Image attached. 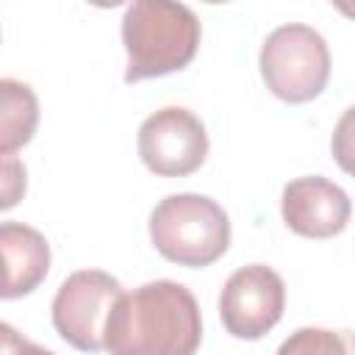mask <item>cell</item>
Returning a JSON list of instances; mask_svg holds the SVG:
<instances>
[{
    "label": "cell",
    "mask_w": 355,
    "mask_h": 355,
    "mask_svg": "<svg viewBox=\"0 0 355 355\" xmlns=\"http://www.w3.org/2000/svg\"><path fill=\"white\" fill-rule=\"evenodd\" d=\"M200 341V305L175 280H153L125 291L105 322L108 355H194Z\"/></svg>",
    "instance_id": "obj_1"
},
{
    "label": "cell",
    "mask_w": 355,
    "mask_h": 355,
    "mask_svg": "<svg viewBox=\"0 0 355 355\" xmlns=\"http://www.w3.org/2000/svg\"><path fill=\"white\" fill-rule=\"evenodd\" d=\"M200 19L183 3L136 0L122 17V44L128 53L125 83L161 78L183 69L200 47Z\"/></svg>",
    "instance_id": "obj_2"
},
{
    "label": "cell",
    "mask_w": 355,
    "mask_h": 355,
    "mask_svg": "<svg viewBox=\"0 0 355 355\" xmlns=\"http://www.w3.org/2000/svg\"><path fill=\"white\" fill-rule=\"evenodd\" d=\"M150 241L166 261L200 269L225 255L230 219L205 194H169L150 214Z\"/></svg>",
    "instance_id": "obj_3"
},
{
    "label": "cell",
    "mask_w": 355,
    "mask_h": 355,
    "mask_svg": "<svg viewBox=\"0 0 355 355\" xmlns=\"http://www.w3.org/2000/svg\"><path fill=\"white\" fill-rule=\"evenodd\" d=\"M261 78L286 103H308L322 94L330 78V50L319 31L302 22L275 28L261 47Z\"/></svg>",
    "instance_id": "obj_4"
},
{
    "label": "cell",
    "mask_w": 355,
    "mask_h": 355,
    "mask_svg": "<svg viewBox=\"0 0 355 355\" xmlns=\"http://www.w3.org/2000/svg\"><path fill=\"white\" fill-rule=\"evenodd\" d=\"M122 283L103 269H78L55 291L53 300V327L58 336L80 352L105 349V322L116 300L122 297Z\"/></svg>",
    "instance_id": "obj_5"
},
{
    "label": "cell",
    "mask_w": 355,
    "mask_h": 355,
    "mask_svg": "<svg viewBox=\"0 0 355 355\" xmlns=\"http://www.w3.org/2000/svg\"><path fill=\"white\" fill-rule=\"evenodd\" d=\"M139 158L161 178H186L208 155V133L197 114L166 105L150 114L139 128Z\"/></svg>",
    "instance_id": "obj_6"
},
{
    "label": "cell",
    "mask_w": 355,
    "mask_h": 355,
    "mask_svg": "<svg viewBox=\"0 0 355 355\" xmlns=\"http://www.w3.org/2000/svg\"><path fill=\"white\" fill-rule=\"evenodd\" d=\"M286 308V286L283 277L263 266L250 263L236 269L219 294V316L230 336L255 341L266 336L283 316Z\"/></svg>",
    "instance_id": "obj_7"
},
{
    "label": "cell",
    "mask_w": 355,
    "mask_h": 355,
    "mask_svg": "<svg viewBox=\"0 0 355 355\" xmlns=\"http://www.w3.org/2000/svg\"><path fill=\"white\" fill-rule=\"evenodd\" d=\"M280 211H283V222L297 236L330 239L347 227L352 202L338 183L322 175H308L286 183Z\"/></svg>",
    "instance_id": "obj_8"
},
{
    "label": "cell",
    "mask_w": 355,
    "mask_h": 355,
    "mask_svg": "<svg viewBox=\"0 0 355 355\" xmlns=\"http://www.w3.org/2000/svg\"><path fill=\"white\" fill-rule=\"evenodd\" d=\"M0 252H3V300H17L31 294L50 269V244L47 239L22 222H3L0 225Z\"/></svg>",
    "instance_id": "obj_9"
},
{
    "label": "cell",
    "mask_w": 355,
    "mask_h": 355,
    "mask_svg": "<svg viewBox=\"0 0 355 355\" xmlns=\"http://www.w3.org/2000/svg\"><path fill=\"white\" fill-rule=\"evenodd\" d=\"M0 97H3L0 155H14V150H19L33 139V130L39 122V103L31 86L14 78L0 80Z\"/></svg>",
    "instance_id": "obj_10"
},
{
    "label": "cell",
    "mask_w": 355,
    "mask_h": 355,
    "mask_svg": "<svg viewBox=\"0 0 355 355\" xmlns=\"http://www.w3.org/2000/svg\"><path fill=\"white\" fill-rule=\"evenodd\" d=\"M275 355H355V333L327 330V327H300L277 347Z\"/></svg>",
    "instance_id": "obj_11"
},
{
    "label": "cell",
    "mask_w": 355,
    "mask_h": 355,
    "mask_svg": "<svg viewBox=\"0 0 355 355\" xmlns=\"http://www.w3.org/2000/svg\"><path fill=\"white\" fill-rule=\"evenodd\" d=\"M330 150H333V158L336 164L355 178V105L347 108L341 114V119L336 122V130H333V139H330Z\"/></svg>",
    "instance_id": "obj_12"
},
{
    "label": "cell",
    "mask_w": 355,
    "mask_h": 355,
    "mask_svg": "<svg viewBox=\"0 0 355 355\" xmlns=\"http://www.w3.org/2000/svg\"><path fill=\"white\" fill-rule=\"evenodd\" d=\"M25 194V166L14 155H3V200L0 208L8 211Z\"/></svg>",
    "instance_id": "obj_13"
},
{
    "label": "cell",
    "mask_w": 355,
    "mask_h": 355,
    "mask_svg": "<svg viewBox=\"0 0 355 355\" xmlns=\"http://www.w3.org/2000/svg\"><path fill=\"white\" fill-rule=\"evenodd\" d=\"M0 338H3V355H55L33 341H28L25 336H19L11 324H0Z\"/></svg>",
    "instance_id": "obj_14"
},
{
    "label": "cell",
    "mask_w": 355,
    "mask_h": 355,
    "mask_svg": "<svg viewBox=\"0 0 355 355\" xmlns=\"http://www.w3.org/2000/svg\"><path fill=\"white\" fill-rule=\"evenodd\" d=\"M338 8H341V11H344V14H352V17H355V6H344V3H341V6H338Z\"/></svg>",
    "instance_id": "obj_15"
}]
</instances>
